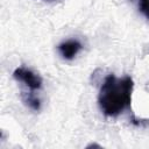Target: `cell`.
<instances>
[{"label":"cell","mask_w":149,"mask_h":149,"mask_svg":"<svg viewBox=\"0 0 149 149\" xmlns=\"http://www.w3.org/2000/svg\"><path fill=\"white\" fill-rule=\"evenodd\" d=\"M21 99H22V101H23V104L28 107V108H30L31 111H35V112H37V111H40V108H41V100L33 93V91H22L21 92Z\"/></svg>","instance_id":"cell-4"},{"label":"cell","mask_w":149,"mask_h":149,"mask_svg":"<svg viewBox=\"0 0 149 149\" xmlns=\"http://www.w3.org/2000/svg\"><path fill=\"white\" fill-rule=\"evenodd\" d=\"M58 51L61 54V56L64 59H73L76 57V55L81 50L83 45L78 40H66L62 43L58 44Z\"/></svg>","instance_id":"cell-3"},{"label":"cell","mask_w":149,"mask_h":149,"mask_svg":"<svg viewBox=\"0 0 149 149\" xmlns=\"http://www.w3.org/2000/svg\"><path fill=\"white\" fill-rule=\"evenodd\" d=\"M13 77L16 81L22 83L29 91H36L42 87V78L37 73L24 66L16 68L13 72Z\"/></svg>","instance_id":"cell-2"},{"label":"cell","mask_w":149,"mask_h":149,"mask_svg":"<svg viewBox=\"0 0 149 149\" xmlns=\"http://www.w3.org/2000/svg\"><path fill=\"white\" fill-rule=\"evenodd\" d=\"M45 1H56V0H45Z\"/></svg>","instance_id":"cell-6"},{"label":"cell","mask_w":149,"mask_h":149,"mask_svg":"<svg viewBox=\"0 0 149 149\" xmlns=\"http://www.w3.org/2000/svg\"><path fill=\"white\" fill-rule=\"evenodd\" d=\"M140 10L142 12V14L149 19V0H141L140 1Z\"/></svg>","instance_id":"cell-5"},{"label":"cell","mask_w":149,"mask_h":149,"mask_svg":"<svg viewBox=\"0 0 149 149\" xmlns=\"http://www.w3.org/2000/svg\"><path fill=\"white\" fill-rule=\"evenodd\" d=\"M134 81L130 76L118 78L113 73L108 74L98 94V105L106 116H118L123 113L132 104Z\"/></svg>","instance_id":"cell-1"}]
</instances>
